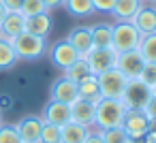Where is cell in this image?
Returning <instances> with one entry per match:
<instances>
[{"mask_svg":"<svg viewBox=\"0 0 156 143\" xmlns=\"http://www.w3.org/2000/svg\"><path fill=\"white\" fill-rule=\"evenodd\" d=\"M126 107L122 100L115 98H98L96 100V111H94V128L96 130H107V128H118L122 126Z\"/></svg>","mask_w":156,"mask_h":143,"instance_id":"6da1fadb","label":"cell"},{"mask_svg":"<svg viewBox=\"0 0 156 143\" xmlns=\"http://www.w3.org/2000/svg\"><path fill=\"white\" fill-rule=\"evenodd\" d=\"M11 45L17 54V60H24V62H34L39 58H43L47 54V43L45 39L41 37H34V34H28V32H22L17 37L11 39Z\"/></svg>","mask_w":156,"mask_h":143,"instance_id":"7a4b0ae2","label":"cell"},{"mask_svg":"<svg viewBox=\"0 0 156 143\" xmlns=\"http://www.w3.org/2000/svg\"><path fill=\"white\" fill-rule=\"evenodd\" d=\"M141 41V32L130 22H115L111 24V49L115 54L137 49Z\"/></svg>","mask_w":156,"mask_h":143,"instance_id":"3957f363","label":"cell"},{"mask_svg":"<svg viewBox=\"0 0 156 143\" xmlns=\"http://www.w3.org/2000/svg\"><path fill=\"white\" fill-rule=\"evenodd\" d=\"M96 81H98L101 98H115V100H122L126 83H128V79L118 68H109V71L96 75Z\"/></svg>","mask_w":156,"mask_h":143,"instance_id":"277c9868","label":"cell"},{"mask_svg":"<svg viewBox=\"0 0 156 143\" xmlns=\"http://www.w3.org/2000/svg\"><path fill=\"white\" fill-rule=\"evenodd\" d=\"M115 58H118V54L111 47H92L83 56V60L90 66L92 75H101V73H105L109 68H115Z\"/></svg>","mask_w":156,"mask_h":143,"instance_id":"5b68a950","label":"cell"},{"mask_svg":"<svg viewBox=\"0 0 156 143\" xmlns=\"http://www.w3.org/2000/svg\"><path fill=\"white\" fill-rule=\"evenodd\" d=\"M150 120L145 117L143 109H126L124 113V120H122V128L128 137V141H137V139H143L145 132L150 130Z\"/></svg>","mask_w":156,"mask_h":143,"instance_id":"8992f818","label":"cell"},{"mask_svg":"<svg viewBox=\"0 0 156 143\" xmlns=\"http://www.w3.org/2000/svg\"><path fill=\"white\" fill-rule=\"evenodd\" d=\"M150 98H152V90H150L147 85H143L139 79H130V81L126 83L122 103H124L126 109H143Z\"/></svg>","mask_w":156,"mask_h":143,"instance_id":"52a82bcc","label":"cell"},{"mask_svg":"<svg viewBox=\"0 0 156 143\" xmlns=\"http://www.w3.org/2000/svg\"><path fill=\"white\" fill-rule=\"evenodd\" d=\"M143 66H145V60H143V56H141L137 49L122 51V54H118V58H115V68H118L128 81H130V79H137Z\"/></svg>","mask_w":156,"mask_h":143,"instance_id":"ba28073f","label":"cell"},{"mask_svg":"<svg viewBox=\"0 0 156 143\" xmlns=\"http://www.w3.org/2000/svg\"><path fill=\"white\" fill-rule=\"evenodd\" d=\"M13 126H15L22 143H41V128H43L41 115H24Z\"/></svg>","mask_w":156,"mask_h":143,"instance_id":"9c48e42d","label":"cell"},{"mask_svg":"<svg viewBox=\"0 0 156 143\" xmlns=\"http://www.w3.org/2000/svg\"><path fill=\"white\" fill-rule=\"evenodd\" d=\"M81 56L75 51V47L73 45H69L66 41H58V43H54L51 47H49V60H51V64L56 66V68H60V71H64V68H69L73 62H77Z\"/></svg>","mask_w":156,"mask_h":143,"instance_id":"30bf717a","label":"cell"},{"mask_svg":"<svg viewBox=\"0 0 156 143\" xmlns=\"http://www.w3.org/2000/svg\"><path fill=\"white\" fill-rule=\"evenodd\" d=\"M43 122L47 124H56V126H64L71 122V105L66 103H58V100H47V105L43 107Z\"/></svg>","mask_w":156,"mask_h":143,"instance_id":"8fae6325","label":"cell"},{"mask_svg":"<svg viewBox=\"0 0 156 143\" xmlns=\"http://www.w3.org/2000/svg\"><path fill=\"white\" fill-rule=\"evenodd\" d=\"M49 98L58 100V103H66V105L75 103L79 98L77 96V83L71 81V79H66V77H58L51 83V88H49Z\"/></svg>","mask_w":156,"mask_h":143,"instance_id":"7c38bea8","label":"cell"},{"mask_svg":"<svg viewBox=\"0 0 156 143\" xmlns=\"http://www.w3.org/2000/svg\"><path fill=\"white\" fill-rule=\"evenodd\" d=\"M130 24L141 32V34H152L156 32V7H150V5H143L137 9V13L133 15Z\"/></svg>","mask_w":156,"mask_h":143,"instance_id":"4fadbf2b","label":"cell"},{"mask_svg":"<svg viewBox=\"0 0 156 143\" xmlns=\"http://www.w3.org/2000/svg\"><path fill=\"white\" fill-rule=\"evenodd\" d=\"M51 28H54V19H51L49 11H43V13H39V15L26 17L24 32L34 34V37H41V39H47L49 32H51Z\"/></svg>","mask_w":156,"mask_h":143,"instance_id":"5bb4252c","label":"cell"},{"mask_svg":"<svg viewBox=\"0 0 156 143\" xmlns=\"http://www.w3.org/2000/svg\"><path fill=\"white\" fill-rule=\"evenodd\" d=\"M64 41H66L69 45H73L75 51H77L81 58L92 49V34H90V28H88V26H75V28H71Z\"/></svg>","mask_w":156,"mask_h":143,"instance_id":"9a60e30c","label":"cell"},{"mask_svg":"<svg viewBox=\"0 0 156 143\" xmlns=\"http://www.w3.org/2000/svg\"><path fill=\"white\" fill-rule=\"evenodd\" d=\"M94 111H96V103L77 98L75 103H71V122H77V124L92 128L94 126Z\"/></svg>","mask_w":156,"mask_h":143,"instance_id":"2e32d148","label":"cell"},{"mask_svg":"<svg viewBox=\"0 0 156 143\" xmlns=\"http://www.w3.org/2000/svg\"><path fill=\"white\" fill-rule=\"evenodd\" d=\"M24 26H26V17L20 11H9L7 17L0 22V37L13 39V37L24 32Z\"/></svg>","mask_w":156,"mask_h":143,"instance_id":"e0dca14e","label":"cell"},{"mask_svg":"<svg viewBox=\"0 0 156 143\" xmlns=\"http://www.w3.org/2000/svg\"><path fill=\"white\" fill-rule=\"evenodd\" d=\"M90 126L77 124V122H69L60 128V143H83L90 134Z\"/></svg>","mask_w":156,"mask_h":143,"instance_id":"ac0fdd59","label":"cell"},{"mask_svg":"<svg viewBox=\"0 0 156 143\" xmlns=\"http://www.w3.org/2000/svg\"><path fill=\"white\" fill-rule=\"evenodd\" d=\"M141 2H143V0H115L111 17L115 22H130L133 15L137 13V9L141 7Z\"/></svg>","mask_w":156,"mask_h":143,"instance_id":"d6986e66","label":"cell"},{"mask_svg":"<svg viewBox=\"0 0 156 143\" xmlns=\"http://www.w3.org/2000/svg\"><path fill=\"white\" fill-rule=\"evenodd\" d=\"M77 96L83 98V100H92V103H96V100L101 98L96 75H88L86 79H81V81L77 83Z\"/></svg>","mask_w":156,"mask_h":143,"instance_id":"ffe728a7","label":"cell"},{"mask_svg":"<svg viewBox=\"0 0 156 143\" xmlns=\"http://www.w3.org/2000/svg\"><path fill=\"white\" fill-rule=\"evenodd\" d=\"M92 47H111V24L98 22L90 28Z\"/></svg>","mask_w":156,"mask_h":143,"instance_id":"44dd1931","label":"cell"},{"mask_svg":"<svg viewBox=\"0 0 156 143\" xmlns=\"http://www.w3.org/2000/svg\"><path fill=\"white\" fill-rule=\"evenodd\" d=\"M62 7H64L66 13L73 15V17H90V15L94 13L92 0H64Z\"/></svg>","mask_w":156,"mask_h":143,"instance_id":"7402d4cb","label":"cell"},{"mask_svg":"<svg viewBox=\"0 0 156 143\" xmlns=\"http://www.w3.org/2000/svg\"><path fill=\"white\" fill-rule=\"evenodd\" d=\"M17 62V54L11 45V39L0 37V71H9Z\"/></svg>","mask_w":156,"mask_h":143,"instance_id":"603a6c76","label":"cell"},{"mask_svg":"<svg viewBox=\"0 0 156 143\" xmlns=\"http://www.w3.org/2000/svg\"><path fill=\"white\" fill-rule=\"evenodd\" d=\"M137 51L143 56L145 62L156 64V32H152V34H141V41H139Z\"/></svg>","mask_w":156,"mask_h":143,"instance_id":"cb8c5ba5","label":"cell"},{"mask_svg":"<svg viewBox=\"0 0 156 143\" xmlns=\"http://www.w3.org/2000/svg\"><path fill=\"white\" fill-rule=\"evenodd\" d=\"M62 73H64L62 77H66V79H71V81H75V83H79L81 79H86L88 75H92V73H90V66L86 64L83 58H79L77 62H73V64H71L69 68H64Z\"/></svg>","mask_w":156,"mask_h":143,"instance_id":"d4e9b609","label":"cell"},{"mask_svg":"<svg viewBox=\"0 0 156 143\" xmlns=\"http://www.w3.org/2000/svg\"><path fill=\"white\" fill-rule=\"evenodd\" d=\"M103 137V143H128V137L124 132L122 126L118 128H107V130H98Z\"/></svg>","mask_w":156,"mask_h":143,"instance_id":"484cf974","label":"cell"},{"mask_svg":"<svg viewBox=\"0 0 156 143\" xmlns=\"http://www.w3.org/2000/svg\"><path fill=\"white\" fill-rule=\"evenodd\" d=\"M41 143H60V126L43 122V128H41Z\"/></svg>","mask_w":156,"mask_h":143,"instance_id":"4316f807","label":"cell"},{"mask_svg":"<svg viewBox=\"0 0 156 143\" xmlns=\"http://www.w3.org/2000/svg\"><path fill=\"white\" fill-rule=\"evenodd\" d=\"M43 11H47L45 5H43V0H24V2H22V9H20V13H22L24 17L39 15V13H43Z\"/></svg>","mask_w":156,"mask_h":143,"instance_id":"83f0119b","label":"cell"},{"mask_svg":"<svg viewBox=\"0 0 156 143\" xmlns=\"http://www.w3.org/2000/svg\"><path fill=\"white\" fill-rule=\"evenodd\" d=\"M0 143H22L13 124H0Z\"/></svg>","mask_w":156,"mask_h":143,"instance_id":"f1b7e54d","label":"cell"},{"mask_svg":"<svg viewBox=\"0 0 156 143\" xmlns=\"http://www.w3.org/2000/svg\"><path fill=\"white\" fill-rule=\"evenodd\" d=\"M143 85H147V88H152L154 83H156V64H152V62H145V66L141 68V73H139V77H137Z\"/></svg>","mask_w":156,"mask_h":143,"instance_id":"f546056e","label":"cell"},{"mask_svg":"<svg viewBox=\"0 0 156 143\" xmlns=\"http://www.w3.org/2000/svg\"><path fill=\"white\" fill-rule=\"evenodd\" d=\"M113 5H115V0H92L94 13H109V15H111Z\"/></svg>","mask_w":156,"mask_h":143,"instance_id":"4dcf8cb0","label":"cell"},{"mask_svg":"<svg viewBox=\"0 0 156 143\" xmlns=\"http://www.w3.org/2000/svg\"><path fill=\"white\" fill-rule=\"evenodd\" d=\"M143 113H145V117L150 120V124H156V96H152V98L145 103Z\"/></svg>","mask_w":156,"mask_h":143,"instance_id":"1f68e13d","label":"cell"},{"mask_svg":"<svg viewBox=\"0 0 156 143\" xmlns=\"http://www.w3.org/2000/svg\"><path fill=\"white\" fill-rule=\"evenodd\" d=\"M0 2L5 5V9H7V11H20L24 0H0Z\"/></svg>","mask_w":156,"mask_h":143,"instance_id":"d6a6232c","label":"cell"},{"mask_svg":"<svg viewBox=\"0 0 156 143\" xmlns=\"http://www.w3.org/2000/svg\"><path fill=\"white\" fill-rule=\"evenodd\" d=\"M83 143H103V137H101L98 130H90V134H88V139Z\"/></svg>","mask_w":156,"mask_h":143,"instance_id":"836d02e7","label":"cell"},{"mask_svg":"<svg viewBox=\"0 0 156 143\" xmlns=\"http://www.w3.org/2000/svg\"><path fill=\"white\" fill-rule=\"evenodd\" d=\"M62 2H64V0H43V5H45L47 11H51L56 7H62Z\"/></svg>","mask_w":156,"mask_h":143,"instance_id":"e575fe53","label":"cell"},{"mask_svg":"<svg viewBox=\"0 0 156 143\" xmlns=\"http://www.w3.org/2000/svg\"><path fill=\"white\" fill-rule=\"evenodd\" d=\"M7 13H9V11L5 9V5H2V2H0V22H2V19L7 17Z\"/></svg>","mask_w":156,"mask_h":143,"instance_id":"d590c367","label":"cell"},{"mask_svg":"<svg viewBox=\"0 0 156 143\" xmlns=\"http://www.w3.org/2000/svg\"><path fill=\"white\" fill-rule=\"evenodd\" d=\"M150 90H152V96H156V83H154V85H152Z\"/></svg>","mask_w":156,"mask_h":143,"instance_id":"8d00e7d4","label":"cell"},{"mask_svg":"<svg viewBox=\"0 0 156 143\" xmlns=\"http://www.w3.org/2000/svg\"><path fill=\"white\" fill-rule=\"evenodd\" d=\"M0 124H2V109H0Z\"/></svg>","mask_w":156,"mask_h":143,"instance_id":"74e56055","label":"cell"},{"mask_svg":"<svg viewBox=\"0 0 156 143\" xmlns=\"http://www.w3.org/2000/svg\"><path fill=\"white\" fill-rule=\"evenodd\" d=\"M147 2H156V0H147Z\"/></svg>","mask_w":156,"mask_h":143,"instance_id":"f35d334b","label":"cell"}]
</instances>
